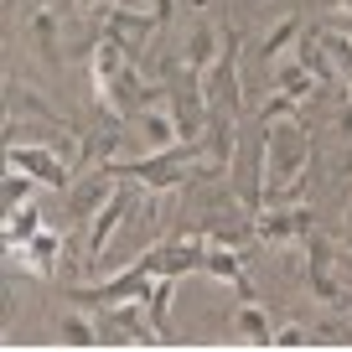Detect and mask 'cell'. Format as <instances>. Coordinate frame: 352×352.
Segmentation results:
<instances>
[{
	"instance_id": "cell-1",
	"label": "cell",
	"mask_w": 352,
	"mask_h": 352,
	"mask_svg": "<svg viewBox=\"0 0 352 352\" xmlns=\"http://www.w3.org/2000/svg\"><path fill=\"white\" fill-rule=\"evenodd\" d=\"M120 212H124V197H109V208H104V218L94 223V239H88V243H94V254H99L104 243H109V228H114V218H120Z\"/></svg>"
},
{
	"instance_id": "cell-2",
	"label": "cell",
	"mask_w": 352,
	"mask_h": 352,
	"mask_svg": "<svg viewBox=\"0 0 352 352\" xmlns=\"http://www.w3.org/2000/svg\"><path fill=\"white\" fill-rule=\"evenodd\" d=\"M63 342H78V347H83V342H94V331H88L83 321H67V327H63Z\"/></svg>"
}]
</instances>
